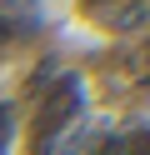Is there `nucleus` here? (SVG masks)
I'll return each mask as SVG.
<instances>
[{
    "instance_id": "nucleus-4",
    "label": "nucleus",
    "mask_w": 150,
    "mask_h": 155,
    "mask_svg": "<svg viewBox=\"0 0 150 155\" xmlns=\"http://www.w3.org/2000/svg\"><path fill=\"white\" fill-rule=\"evenodd\" d=\"M5 125H10V115H5V110H0V140H5Z\"/></svg>"
},
{
    "instance_id": "nucleus-1",
    "label": "nucleus",
    "mask_w": 150,
    "mask_h": 155,
    "mask_svg": "<svg viewBox=\"0 0 150 155\" xmlns=\"http://www.w3.org/2000/svg\"><path fill=\"white\" fill-rule=\"evenodd\" d=\"M70 115H75V85H65V95H60V90L50 95V105H45V115H40V130H35V140L45 145V135L55 130V125H65Z\"/></svg>"
},
{
    "instance_id": "nucleus-2",
    "label": "nucleus",
    "mask_w": 150,
    "mask_h": 155,
    "mask_svg": "<svg viewBox=\"0 0 150 155\" xmlns=\"http://www.w3.org/2000/svg\"><path fill=\"white\" fill-rule=\"evenodd\" d=\"M145 0H125L115 15H110V30H135V25H145Z\"/></svg>"
},
{
    "instance_id": "nucleus-5",
    "label": "nucleus",
    "mask_w": 150,
    "mask_h": 155,
    "mask_svg": "<svg viewBox=\"0 0 150 155\" xmlns=\"http://www.w3.org/2000/svg\"><path fill=\"white\" fill-rule=\"evenodd\" d=\"M5 35H10V20H0V40H5Z\"/></svg>"
},
{
    "instance_id": "nucleus-3",
    "label": "nucleus",
    "mask_w": 150,
    "mask_h": 155,
    "mask_svg": "<svg viewBox=\"0 0 150 155\" xmlns=\"http://www.w3.org/2000/svg\"><path fill=\"white\" fill-rule=\"evenodd\" d=\"M95 155H125V145H120V140H105V145H100Z\"/></svg>"
}]
</instances>
